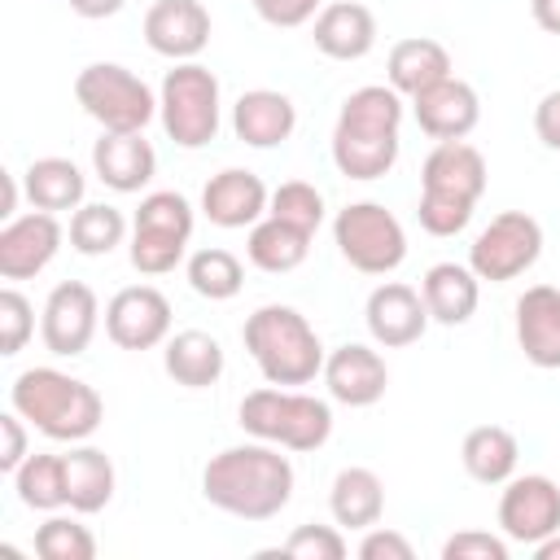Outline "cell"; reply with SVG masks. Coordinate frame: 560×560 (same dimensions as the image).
I'll list each match as a JSON object with an SVG mask.
<instances>
[{
    "label": "cell",
    "instance_id": "obj_13",
    "mask_svg": "<svg viewBox=\"0 0 560 560\" xmlns=\"http://www.w3.org/2000/svg\"><path fill=\"white\" fill-rule=\"evenodd\" d=\"M96 319H101V302L92 293V284L83 280H61L52 284L48 302H44V315H39V337L52 354L61 359H74L92 346L96 337Z\"/></svg>",
    "mask_w": 560,
    "mask_h": 560
},
{
    "label": "cell",
    "instance_id": "obj_9",
    "mask_svg": "<svg viewBox=\"0 0 560 560\" xmlns=\"http://www.w3.org/2000/svg\"><path fill=\"white\" fill-rule=\"evenodd\" d=\"M192 241V206L188 197L162 188L149 192L131 219V267L140 276H166L184 258Z\"/></svg>",
    "mask_w": 560,
    "mask_h": 560
},
{
    "label": "cell",
    "instance_id": "obj_46",
    "mask_svg": "<svg viewBox=\"0 0 560 560\" xmlns=\"http://www.w3.org/2000/svg\"><path fill=\"white\" fill-rule=\"evenodd\" d=\"M529 13L547 35H560V0H529Z\"/></svg>",
    "mask_w": 560,
    "mask_h": 560
},
{
    "label": "cell",
    "instance_id": "obj_40",
    "mask_svg": "<svg viewBox=\"0 0 560 560\" xmlns=\"http://www.w3.org/2000/svg\"><path fill=\"white\" fill-rule=\"evenodd\" d=\"M442 560H508V542L486 529H459L442 542Z\"/></svg>",
    "mask_w": 560,
    "mask_h": 560
},
{
    "label": "cell",
    "instance_id": "obj_43",
    "mask_svg": "<svg viewBox=\"0 0 560 560\" xmlns=\"http://www.w3.org/2000/svg\"><path fill=\"white\" fill-rule=\"evenodd\" d=\"M0 433H4V446H0V472H18L22 468V459H26V429H22V416L9 407L4 416H0Z\"/></svg>",
    "mask_w": 560,
    "mask_h": 560
},
{
    "label": "cell",
    "instance_id": "obj_30",
    "mask_svg": "<svg viewBox=\"0 0 560 560\" xmlns=\"http://www.w3.org/2000/svg\"><path fill=\"white\" fill-rule=\"evenodd\" d=\"M66 459V503L79 516L101 512L114 499V464L96 446H74L61 455Z\"/></svg>",
    "mask_w": 560,
    "mask_h": 560
},
{
    "label": "cell",
    "instance_id": "obj_26",
    "mask_svg": "<svg viewBox=\"0 0 560 560\" xmlns=\"http://www.w3.org/2000/svg\"><path fill=\"white\" fill-rule=\"evenodd\" d=\"M446 74H451V52L429 35H411V39H398L389 48L385 79L398 96H420L424 88L442 83Z\"/></svg>",
    "mask_w": 560,
    "mask_h": 560
},
{
    "label": "cell",
    "instance_id": "obj_42",
    "mask_svg": "<svg viewBox=\"0 0 560 560\" xmlns=\"http://www.w3.org/2000/svg\"><path fill=\"white\" fill-rule=\"evenodd\" d=\"M359 556H363V560H411L416 551H411V542H407L402 534L372 525V529L363 534V542H359Z\"/></svg>",
    "mask_w": 560,
    "mask_h": 560
},
{
    "label": "cell",
    "instance_id": "obj_22",
    "mask_svg": "<svg viewBox=\"0 0 560 560\" xmlns=\"http://www.w3.org/2000/svg\"><path fill=\"white\" fill-rule=\"evenodd\" d=\"M92 171L114 192H140L158 171V153L144 131H101L92 144Z\"/></svg>",
    "mask_w": 560,
    "mask_h": 560
},
{
    "label": "cell",
    "instance_id": "obj_11",
    "mask_svg": "<svg viewBox=\"0 0 560 560\" xmlns=\"http://www.w3.org/2000/svg\"><path fill=\"white\" fill-rule=\"evenodd\" d=\"M538 254H542V228H538V219L525 214V210H503L468 245V267L477 271V280L508 284V280L525 276L538 262Z\"/></svg>",
    "mask_w": 560,
    "mask_h": 560
},
{
    "label": "cell",
    "instance_id": "obj_17",
    "mask_svg": "<svg viewBox=\"0 0 560 560\" xmlns=\"http://www.w3.org/2000/svg\"><path fill=\"white\" fill-rule=\"evenodd\" d=\"M363 319H368V332L376 346L385 350H398V346H411L424 337L429 328V306L424 298L411 289V284H398V280H385L368 293V306H363Z\"/></svg>",
    "mask_w": 560,
    "mask_h": 560
},
{
    "label": "cell",
    "instance_id": "obj_38",
    "mask_svg": "<svg viewBox=\"0 0 560 560\" xmlns=\"http://www.w3.org/2000/svg\"><path fill=\"white\" fill-rule=\"evenodd\" d=\"M35 332V306L13 284L0 289V354H18Z\"/></svg>",
    "mask_w": 560,
    "mask_h": 560
},
{
    "label": "cell",
    "instance_id": "obj_47",
    "mask_svg": "<svg viewBox=\"0 0 560 560\" xmlns=\"http://www.w3.org/2000/svg\"><path fill=\"white\" fill-rule=\"evenodd\" d=\"M13 206H18V184H13V175L4 171V175H0V219H13Z\"/></svg>",
    "mask_w": 560,
    "mask_h": 560
},
{
    "label": "cell",
    "instance_id": "obj_27",
    "mask_svg": "<svg viewBox=\"0 0 560 560\" xmlns=\"http://www.w3.org/2000/svg\"><path fill=\"white\" fill-rule=\"evenodd\" d=\"M328 508H332V521L341 529H372L385 512V486L372 468H341L332 477V490H328Z\"/></svg>",
    "mask_w": 560,
    "mask_h": 560
},
{
    "label": "cell",
    "instance_id": "obj_24",
    "mask_svg": "<svg viewBox=\"0 0 560 560\" xmlns=\"http://www.w3.org/2000/svg\"><path fill=\"white\" fill-rule=\"evenodd\" d=\"M293 127H298V109L276 88L241 92V101L232 105V131L249 149H276V144H284L293 136Z\"/></svg>",
    "mask_w": 560,
    "mask_h": 560
},
{
    "label": "cell",
    "instance_id": "obj_44",
    "mask_svg": "<svg viewBox=\"0 0 560 560\" xmlns=\"http://www.w3.org/2000/svg\"><path fill=\"white\" fill-rule=\"evenodd\" d=\"M534 131H538V140H542L547 149L560 153V88L538 101V109H534Z\"/></svg>",
    "mask_w": 560,
    "mask_h": 560
},
{
    "label": "cell",
    "instance_id": "obj_8",
    "mask_svg": "<svg viewBox=\"0 0 560 560\" xmlns=\"http://www.w3.org/2000/svg\"><path fill=\"white\" fill-rule=\"evenodd\" d=\"M74 101L88 118L101 122V131H144L158 114V96L140 74H131L118 61H92L74 79Z\"/></svg>",
    "mask_w": 560,
    "mask_h": 560
},
{
    "label": "cell",
    "instance_id": "obj_35",
    "mask_svg": "<svg viewBox=\"0 0 560 560\" xmlns=\"http://www.w3.org/2000/svg\"><path fill=\"white\" fill-rule=\"evenodd\" d=\"M122 236H127V219H122V210H114L105 201H83L70 219V245L88 258L109 254L114 245H122Z\"/></svg>",
    "mask_w": 560,
    "mask_h": 560
},
{
    "label": "cell",
    "instance_id": "obj_15",
    "mask_svg": "<svg viewBox=\"0 0 560 560\" xmlns=\"http://www.w3.org/2000/svg\"><path fill=\"white\" fill-rule=\"evenodd\" d=\"M61 249V223L48 210L18 214L0 228V276L4 280H31L39 276Z\"/></svg>",
    "mask_w": 560,
    "mask_h": 560
},
{
    "label": "cell",
    "instance_id": "obj_48",
    "mask_svg": "<svg viewBox=\"0 0 560 560\" xmlns=\"http://www.w3.org/2000/svg\"><path fill=\"white\" fill-rule=\"evenodd\" d=\"M534 556H538V560H560V529L547 534L542 542H534Z\"/></svg>",
    "mask_w": 560,
    "mask_h": 560
},
{
    "label": "cell",
    "instance_id": "obj_29",
    "mask_svg": "<svg viewBox=\"0 0 560 560\" xmlns=\"http://www.w3.org/2000/svg\"><path fill=\"white\" fill-rule=\"evenodd\" d=\"M459 459H464V472L481 486H508V477L516 472V459H521V446L512 438V429L503 424H477L468 429L464 446H459Z\"/></svg>",
    "mask_w": 560,
    "mask_h": 560
},
{
    "label": "cell",
    "instance_id": "obj_31",
    "mask_svg": "<svg viewBox=\"0 0 560 560\" xmlns=\"http://www.w3.org/2000/svg\"><path fill=\"white\" fill-rule=\"evenodd\" d=\"M245 254H249V262H254L258 271L284 276V271H293V267L306 262V254H311V232H302V228H293V223H284V219H276V214H267V219H258V223L249 228Z\"/></svg>",
    "mask_w": 560,
    "mask_h": 560
},
{
    "label": "cell",
    "instance_id": "obj_19",
    "mask_svg": "<svg viewBox=\"0 0 560 560\" xmlns=\"http://www.w3.org/2000/svg\"><path fill=\"white\" fill-rule=\"evenodd\" d=\"M267 201H271L267 184L241 166L210 175V184L201 188V214L214 228H254L267 214Z\"/></svg>",
    "mask_w": 560,
    "mask_h": 560
},
{
    "label": "cell",
    "instance_id": "obj_28",
    "mask_svg": "<svg viewBox=\"0 0 560 560\" xmlns=\"http://www.w3.org/2000/svg\"><path fill=\"white\" fill-rule=\"evenodd\" d=\"M162 363H166V376L184 389H206L223 376V346L201 332V328H188V332H175L162 350Z\"/></svg>",
    "mask_w": 560,
    "mask_h": 560
},
{
    "label": "cell",
    "instance_id": "obj_10",
    "mask_svg": "<svg viewBox=\"0 0 560 560\" xmlns=\"http://www.w3.org/2000/svg\"><path fill=\"white\" fill-rule=\"evenodd\" d=\"M332 241L341 258L363 276H389L407 258V232L381 201H350L337 210Z\"/></svg>",
    "mask_w": 560,
    "mask_h": 560
},
{
    "label": "cell",
    "instance_id": "obj_25",
    "mask_svg": "<svg viewBox=\"0 0 560 560\" xmlns=\"http://www.w3.org/2000/svg\"><path fill=\"white\" fill-rule=\"evenodd\" d=\"M420 298L429 306V319L455 328V324H468L477 302H481V280L472 267L464 262H433L420 280Z\"/></svg>",
    "mask_w": 560,
    "mask_h": 560
},
{
    "label": "cell",
    "instance_id": "obj_36",
    "mask_svg": "<svg viewBox=\"0 0 560 560\" xmlns=\"http://www.w3.org/2000/svg\"><path fill=\"white\" fill-rule=\"evenodd\" d=\"M35 556L39 560H92L96 556V538L88 525L70 521V516H48L35 529Z\"/></svg>",
    "mask_w": 560,
    "mask_h": 560
},
{
    "label": "cell",
    "instance_id": "obj_1",
    "mask_svg": "<svg viewBox=\"0 0 560 560\" xmlns=\"http://www.w3.org/2000/svg\"><path fill=\"white\" fill-rule=\"evenodd\" d=\"M284 446L271 442H245L210 455L201 468V494L210 508L241 516V521H271L293 499V464L280 455Z\"/></svg>",
    "mask_w": 560,
    "mask_h": 560
},
{
    "label": "cell",
    "instance_id": "obj_3",
    "mask_svg": "<svg viewBox=\"0 0 560 560\" xmlns=\"http://www.w3.org/2000/svg\"><path fill=\"white\" fill-rule=\"evenodd\" d=\"M9 407L52 442H83L105 420L101 394L57 368H26L9 385Z\"/></svg>",
    "mask_w": 560,
    "mask_h": 560
},
{
    "label": "cell",
    "instance_id": "obj_5",
    "mask_svg": "<svg viewBox=\"0 0 560 560\" xmlns=\"http://www.w3.org/2000/svg\"><path fill=\"white\" fill-rule=\"evenodd\" d=\"M245 350L249 359L258 363L262 381L267 385H306L324 372V346H319V332L311 328V319L284 302H267L258 306L245 328Z\"/></svg>",
    "mask_w": 560,
    "mask_h": 560
},
{
    "label": "cell",
    "instance_id": "obj_6",
    "mask_svg": "<svg viewBox=\"0 0 560 560\" xmlns=\"http://www.w3.org/2000/svg\"><path fill=\"white\" fill-rule=\"evenodd\" d=\"M241 429L258 442L284 446V451H319L332 433V407L315 394H298V389H254L241 398Z\"/></svg>",
    "mask_w": 560,
    "mask_h": 560
},
{
    "label": "cell",
    "instance_id": "obj_14",
    "mask_svg": "<svg viewBox=\"0 0 560 560\" xmlns=\"http://www.w3.org/2000/svg\"><path fill=\"white\" fill-rule=\"evenodd\" d=\"M105 332L118 350H153L171 332V302L153 284H127L105 306Z\"/></svg>",
    "mask_w": 560,
    "mask_h": 560
},
{
    "label": "cell",
    "instance_id": "obj_21",
    "mask_svg": "<svg viewBox=\"0 0 560 560\" xmlns=\"http://www.w3.org/2000/svg\"><path fill=\"white\" fill-rule=\"evenodd\" d=\"M516 346L534 368H560V289L529 284L516 298Z\"/></svg>",
    "mask_w": 560,
    "mask_h": 560
},
{
    "label": "cell",
    "instance_id": "obj_45",
    "mask_svg": "<svg viewBox=\"0 0 560 560\" xmlns=\"http://www.w3.org/2000/svg\"><path fill=\"white\" fill-rule=\"evenodd\" d=\"M127 0H70V9L79 13V18H88V22H101V18H114L118 9H122Z\"/></svg>",
    "mask_w": 560,
    "mask_h": 560
},
{
    "label": "cell",
    "instance_id": "obj_23",
    "mask_svg": "<svg viewBox=\"0 0 560 560\" xmlns=\"http://www.w3.org/2000/svg\"><path fill=\"white\" fill-rule=\"evenodd\" d=\"M311 39L332 61H359V57H368L376 48V18L359 0H337V4H324L315 13Z\"/></svg>",
    "mask_w": 560,
    "mask_h": 560
},
{
    "label": "cell",
    "instance_id": "obj_4",
    "mask_svg": "<svg viewBox=\"0 0 560 560\" xmlns=\"http://www.w3.org/2000/svg\"><path fill=\"white\" fill-rule=\"evenodd\" d=\"M486 192V158L468 140H438L420 171V228L429 236H455L468 228L472 206Z\"/></svg>",
    "mask_w": 560,
    "mask_h": 560
},
{
    "label": "cell",
    "instance_id": "obj_32",
    "mask_svg": "<svg viewBox=\"0 0 560 560\" xmlns=\"http://www.w3.org/2000/svg\"><path fill=\"white\" fill-rule=\"evenodd\" d=\"M22 188H26L35 210L57 214V210H79L83 206L88 179L70 158H35L26 166V175H22Z\"/></svg>",
    "mask_w": 560,
    "mask_h": 560
},
{
    "label": "cell",
    "instance_id": "obj_2",
    "mask_svg": "<svg viewBox=\"0 0 560 560\" xmlns=\"http://www.w3.org/2000/svg\"><path fill=\"white\" fill-rule=\"evenodd\" d=\"M402 96L389 83H368L341 101L332 127V162L346 179H381L398 162Z\"/></svg>",
    "mask_w": 560,
    "mask_h": 560
},
{
    "label": "cell",
    "instance_id": "obj_18",
    "mask_svg": "<svg viewBox=\"0 0 560 560\" xmlns=\"http://www.w3.org/2000/svg\"><path fill=\"white\" fill-rule=\"evenodd\" d=\"M411 114H416V127L424 136H433V140H464L481 122V101H477L472 83L446 74L442 83H433L420 96H411Z\"/></svg>",
    "mask_w": 560,
    "mask_h": 560
},
{
    "label": "cell",
    "instance_id": "obj_7",
    "mask_svg": "<svg viewBox=\"0 0 560 560\" xmlns=\"http://www.w3.org/2000/svg\"><path fill=\"white\" fill-rule=\"evenodd\" d=\"M162 131L179 149H201L219 136V79L201 61H175L158 96Z\"/></svg>",
    "mask_w": 560,
    "mask_h": 560
},
{
    "label": "cell",
    "instance_id": "obj_37",
    "mask_svg": "<svg viewBox=\"0 0 560 560\" xmlns=\"http://www.w3.org/2000/svg\"><path fill=\"white\" fill-rule=\"evenodd\" d=\"M267 214H276V219H284V223H293V228H302V232L315 236L319 223H324V197H319V188L306 184V179H284V184L271 192Z\"/></svg>",
    "mask_w": 560,
    "mask_h": 560
},
{
    "label": "cell",
    "instance_id": "obj_33",
    "mask_svg": "<svg viewBox=\"0 0 560 560\" xmlns=\"http://www.w3.org/2000/svg\"><path fill=\"white\" fill-rule=\"evenodd\" d=\"M18 499L35 512H57L66 508V459L61 455H26L22 468L13 472Z\"/></svg>",
    "mask_w": 560,
    "mask_h": 560
},
{
    "label": "cell",
    "instance_id": "obj_34",
    "mask_svg": "<svg viewBox=\"0 0 560 560\" xmlns=\"http://www.w3.org/2000/svg\"><path fill=\"white\" fill-rule=\"evenodd\" d=\"M188 284H192L197 298L228 302V298L241 293V284H245V267H241V258H236L232 249L210 245V249H197V254L188 258Z\"/></svg>",
    "mask_w": 560,
    "mask_h": 560
},
{
    "label": "cell",
    "instance_id": "obj_16",
    "mask_svg": "<svg viewBox=\"0 0 560 560\" xmlns=\"http://www.w3.org/2000/svg\"><path fill=\"white\" fill-rule=\"evenodd\" d=\"M144 44L158 57L192 61L210 44V13L201 0H153L144 13Z\"/></svg>",
    "mask_w": 560,
    "mask_h": 560
},
{
    "label": "cell",
    "instance_id": "obj_39",
    "mask_svg": "<svg viewBox=\"0 0 560 560\" xmlns=\"http://www.w3.org/2000/svg\"><path fill=\"white\" fill-rule=\"evenodd\" d=\"M280 551L293 556V560H341L346 556V538H341L337 525H298L284 538Z\"/></svg>",
    "mask_w": 560,
    "mask_h": 560
},
{
    "label": "cell",
    "instance_id": "obj_12",
    "mask_svg": "<svg viewBox=\"0 0 560 560\" xmlns=\"http://www.w3.org/2000/svg\"><path fill=\"white\" fill-rule=\"evenodd\" d=\"M499 529L512 542H542L560 529V486L542 472L508 477V490L499 494Z\"/></svg>",
    "mask_w": 560,
    "mask_h": 560
},
{
    "label": "cell",
    "instance_id": "obj_41",
    "mask_svg": "<svg viewBox=\"0 0 560 560\" xmlns=\"http://www.w3.org/2000/svg\"><path fill=\"white\" fill-rule=\"evenodd\" d=\"M254 4V13L267 22V26H302V22H311L319 9H324V0H249Z\"/></svg>",
    "mask_w": 560,
    "mask_h": 560
},
{
    "label": "cell",
    "instance_id": "obj_20",
    "mask_svg": "<svg viewBox=\"0 0 560 560\" xmlns=\"http://www.w3.org/2000/svg\"><path fill=\"white\" fill-rule=\"evenodd\" d=\"M324 385L346 407H372V402H381V394L389 385V368L372 346L350 341L324 359Z\"/></svg>",
    "mask_w": 560,
    "mask_h": 560
}]
</instances>
